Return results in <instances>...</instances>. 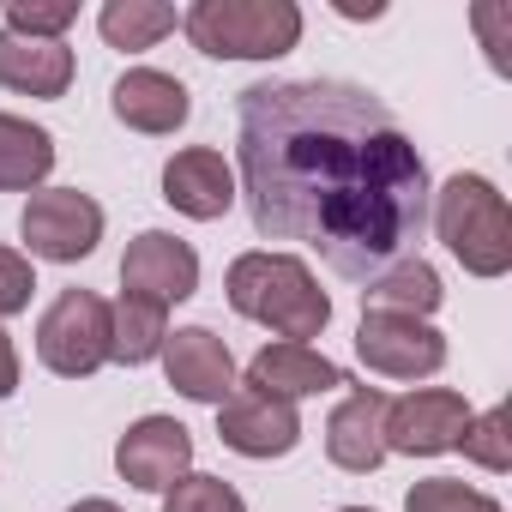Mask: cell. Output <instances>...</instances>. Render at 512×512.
Returning a JSON list of instances; mask_svg holds the SVG:
<instances>
[{
  "label": "cell",
  "mask_w": 512,
  "mask_h": 512,
  "mask_svg": "<svg viewBox=\"0 0 512 512\" xmlns=\"http://www.w3.org/2000/svg\"><path fill=\"white\" fill-rule=\"evenodd\" d=\"M223 296L241 320L272 326L284 344H308L332 326V302L296 253H241L223 278Z\"/></svg>",
  "instance_id": "2"
},
{
  "label": "cell",
  "mask_w": 512,
  "mask_h": 512,
  "mask_svg": "<svg viewBox=\"0 0 512 512\" xmlns=\"http://www.w3.org/2000/svg\"><path fill=\"white\" fill-rule=\"evenodd\" d=\"M19 392V350H13V338L0 332V398H13Z\"/></svg>",
  "instance_id": "27"
},
{
  "label": "cell",
  "mask_w": 512,
  "mask_h": 512,
  "mask_svg": "<svg viewBox=\"0 0 512 512\" xmlns=\"http://www.w3.org/2000/svg\"><path fill=\"white\" fill-rule=\"evenodd\" d=\"M73 25H79V7H73V0H67V7H31V0H19V7H7V25H0V31L43 37V43H67Z\"/></svg>",
  "instance_id": "25"
},
{
  "label": "cell",
  "mask_w": 512,
  "mask_h": 512,
  "mask_svg": "<svg viewBox=\"0 0 512 512\" xmlns=\"http://www.w3.org/2000/svg\"><path fill=\"white\" fill-rule=\"evenodd\" d=\"M356 356L368 374H386V380H428L446 368V338L428 326V320H410V314H362L356 326Z\"/></svg>",
  "instance_id": "8"
},
{
  "label": "cell",
  "mask_w": 512,
  "mask_h": 512,
  "mask_svg": "<svg viewBox=\"0 0 512 512\" xmlns=\"http://www.w3.org/2000/svg\"><path fill=\"white\" fill-rule=\"evenodd\" d=\"M235 199L266 241L368 284L428 229V163L368 85L272 79L235 97Z\"/></svg>",
  "instance_id": "1"
},
{
  "label": "cell",
  "mask_w": 512,
  "mask_h": 512,
  "mask_svg": "<svg viewBox=\"0 0 512 512\" xmlns=\"http://www.w3.org/2000/svg\"><path fill=\"white\" fill-rule=\"evenodd\" d=\"M19 235L31 241L37 260L79 266L103 241V205L91 193H79V187H43V193H31V205L19 217Z\"/></svg>",
  "instance_id": "6"
},
{
  "label": "cell",
  "mask_w": 512,
  "mask_h": 512,
  "mask_svg": "<svg viewBox=\"0 0 512 512\" xmlns=\"http://www.w3.org/2000/svg\"><path fill=\"white\" fill-rule=\"evenodd\" d=\"M67 512H121L115 500H79V506H67Z\"/></svg>",
  "instance_id": "28"
},
{
  "label": "cell",
  "mask_w": 512,
  "mask_h": 512,
  "mask_svg": "<svg viewBox=\"0 0 512 512\" xmlns=\"http://www.w3.org/2000/svg\"><path fill=\"white\" fill-rule=\"evenodd\" d=\"M109 97H115V121L133 127V133H151V139L187 127V115H193L187 85H181L175 73H157V67H133V73H121Z\"/></svg>",
  "instance_id": "16"
},
{
  "label": "cell",
  "mask_w": 512,
  "mask_h": 512,
  "mask_svg": "<svg viewBox=\"0 0 512 512\" xmlns=\"http://www.w3.org/2000/svg\"><path fill=\"white\" fill-rule=\"evenodd\" d=\"M163 199H169L181 217L211 223V217H223V211L235 205V169L223 163V151L187 145V151H175V157L163 163Z\"/></svg>",
  "instance_id": "14"
},
{
  "label": "cell",
  "mask_w": 512,
  "mask_h": 512,
  "mask_svg": "<svg viewBox=\"0 0 512 512\" xmlns=\"http://www.w3.org/2000/svg\"><path fill=\"white\" fill-rule=\"evenodd\" d=\"M163 512H247V500H241L223 476H199V470H187V476L163 494Z\"/></svg>",
  "instance_id": "24"
},
{
  "label": "cell",
  "mask_w": 512,
  "mask_h": 512,
  "mask_svg": "<svg viewBox=\"0 0 512 512\" xmlns=\"http://www.w3.org/2000/svg\"><path fill=\"white\" fill-rule=\"evenodd\" d=\"M217 440L241 458H284L302 446V416H296V404H284L272 392L235 386L217 404Z\"/></svg>",
  "instance_id": "9"
},
{
  "label": "cell",
  "mask_w": 512,
  "mask_h": 512,
  "mask_svg": "<svg viewBox=\"0 0 512 512\" xmlns=\"http://www.w3.org/2000/svg\"><path fill=\"white\" fill-rule=\"evenodd\" d=\"M386 404L392 398L380 386H350L338 398V410L326 416V458L338 470L368 476V470L386 464Z\"/></svg>",
  "instance_id": "13"
},
{
  "label": "cell",
  "mask_w": 512,
  "mask_h": 512,
  "mask_svg": "<svg viewBox=\"0 0 512 512\" xmlns=\"http://www.w3.org/2000/svg\"><path fill=\"white\" fill-rule=\"evenodd\" d=\"M163 338H169V308L121 290V302L109 308V362L145 368V362L163 356Z\"/></svg>",
  "instance_id": "19"
},
{
  "label": "cell",
  "mask_w": 512,
  "mask_h": 512,
  "mask_svg": "<svg viewBox=\"0 0 512 512\" xmlns=\"http://www.w3.org/2000/svg\"><path fill=\"white\" fill-rule=\"evenodd\" d=\"M404 512H500V500L458 482V476H428L404 494Z\"/></svg>",
  "instance_id": "23"
},
{
  "label": "cell",
  "mask_w": 512,
  "mask_h": 512,
  "mask_svg": "<svg viewBox=\"0 0 512 512\" xmlns=\"http://www.w3.org/2000/svg\"><path fill=\"white\" fill-rule=\"evenodd\" d=\"M31 290H37V272L19 247H0V320H13L31 308Z\"/></svg>",
  "instance_id": "26"
},
{
  "label": "cell",
  "mask_w": 512,
  "mask_h": 512,
  "mask_svg": "<svg viewBox=\"0 0 512 512\" xmlns=\"http://www.w3.org/2000/svg\"><path fill=\"white\" fill-rule=\"evenodd\" d=\"M440 302H446L440 272L422 260V253H404V260H392L386 272H374L362 284V314H410V320H428Z\"/></svg>",
  "instance_id": "18"
},
{
  "label": "cell",
  "mask_w": 512,
  "mask_h": 512,
  "mask_svg": "<svg viewBox=\"0 0 512 512\" xmlns=\"http://www.w3.org/2000/svg\"><path fill=\"white\" fill-rule=\"evenodd\" d=\"M55 169V139L25 121V115H0V193H31Z\"/></svg>",
  "instance_id": "20"
},
{
  "label": "cell",
  "mask_w": 512,
  "mask_h": 512,
  "mask_svg": "<svg viewBox=\"0 0 512 512\" xmlns=\"http://www.w3.org/2000/svg\"><path fill=\"white\" fill-rule=\"evenodd\" d=\"M115 470H121V482H133L145 494H169L193 470V434H187V422H175V416H139L121 434V446H115Z\"/></svg>",
  "instance_id": "10"
},
{
  "label": "cell",
  "mask_w": 512,
  "mask_h": 512,
  "mask_svg": "<svg viewBox=\"0 0 512 512\" xmlns=\"http://www.w3.org/2000/svg\"><path fill=\"white\" fill-rule=\"evenodd\" d=\"M181 31L211 61H278L302 43L296 0H193Z\"/></svg>",
  "instance_id": "4"
},
{
  "label": "cell",
  "mask_w": 512,
  "mask_h": 512,
  "mask_svg": "<svg viewBox=\"0 0 512 512\" xmlns=\"http://www.w3.org/2000/svg\"><path fill=\"white\" fill-rule=\"evenodd\" d=\"M163 374L193 404H223L235 392V356L211 326H181L163 338Z\"/></svg>",
  "instance_id": "12"
},
{
  "label": "cell",
  "mask_w": 512,
  "mask_h": 512,
  "mask_svg": "<svg viewBox=\"0 0 512 512\" xmlns=\"http://www.w3.org/2000/svg\"><path fill=\"white\" fill-rule=\"evenodd\" d=\"M37 356L61 380H91L109 362V302L97 290H61L37 320Z\"/></svg>",
  "instance_id": "5"
},
{
  "label": "cell",
  "mask_w": 512,
  "mask_h": 512,
  "mask_svg": "<svg viewBox=\"0 0 512 512\" xmlns=\"http://www.w3.org/2000/svg\"><path fill=\"white\" fill-rule=\"evenodd\" d=\"M464 428H470V404L452 386H422L386 404V452H404V458L458 452Z\"/></svg>",
  "instance_id": "7"
},
{
  "label": "cell",
  "mask_w": 512,
  "mask_h": 512,
  "mask_svg": "<svg viewBox=\"0 0 512 512\" xmlns=\"http://www.w3.org/2000/svg\"><path fill=\"white\" fill-rule=\"evenodd\" d=\"M67 85H73V49L67 43L0 31V91L55 103V97H67Z\"/></svg>",
  "instance_id": "17"
},
{
  "label": "cell",
  "mask_w": 512,
  "mask_h": 512,
  "mask_svg": "<svg viewBox=\"0 0 512 512\" xmlns=\"http://www.w3.org/2000/svg\"><path fill=\"white\" fill-rule=\"evenodd\" d=\"M338 512H368V506H338Z\"/></svg>",
  "instance_id": "29"
},
{
  "label": "cell",
  "mask_w": 512,
  "mask_h": 512,
  "mask_svg": "<svg viewBox=\"0 0 512 512\" xmlns=\"http://www.w3.org/2000/svg\"><path fill=\"white\" fill-rule=\"evenodd\" d=\"M458 452L476 464V470H512V410L506 404H494V410H482V416H470V428H464V440H458Z\"/></svg>",
  "instance_id": "22"
},
{
  "label": "cell",
  "mask_w": 512,
  "mask_h": 512,
  "mask_svg": "<svg viewBox=\"0 0 512 512\" xmlns=\"http://www.w3.org/2000/svg\"><path fill=\"white\" fill-rule=\"evenodd\" d=\"M241 386L296 404V398H314V392H338V386H350V380H344V368H338L332 356H320L314 344H266L260 356L247 362V380H241Z\"/></svg>",
  "instance_id": "15"
},
{
  "label": "cell",
  "mask_w": 512,
  "mask_h": 512,
  "mask_svg": "<svg viewBox=\"0 0 512 512\" xmlns=\"http://www.w3.org/2000/svg\"><path fill=\"white\" fill-rule=\"evenodd\" d=\"M121 290L127 296H145V302H187L199 290V253L169 235V229H145L127 241L121 253Z\"/></svg>",
  "instance_id": "11"
},
{
  "label": "cell",
  "mask_w": 512,
  "mask_h": 512,
  "mask_svg": "<svg viewBox=\"0 0 512 512\" xmlns=\"http://www.w3.org/2000/svg\"><path fill=\"white\" fill-rule=\"evenodd\" d=\"M428 223L470 278L512 272V211L488 175H452L440 193H428Z\"/></svg>",
  "instance_id": "3"
},
{
  "label": "cell",
  "mask_w": 512,
  "mask_h": 512,
  "mask_svg": "<svg viewBox=\"0 0 512 512\" xmlns=\"http://www.w3.org/2000/svg\"><path fill=\"white\" fill-rule=\"evenodd\" d=\"M175 25H181V19H175V7H163V0H109V7L97 13L103 43H109V49H127V55L151 49V43L169 37Z\"/></svg>",
  "instance_id": "21"
}]
</instances>
